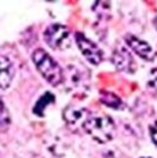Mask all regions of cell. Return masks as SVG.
Returning a JSON list of instances; mask_svg holds the SVG:
<instances>
[{"label":"cell","mask_w":157,"mask_h":158,"mask_svg":"<svg viewBox=\"0 0 157 158\" xmlns=\"http://www.w3.org/2000/svg\"><path fill=\"white\" fill-rule=\"evenodd\" d=\"M32 59L36 69L43 76L47 83H50L51 85H59L62 83L63 73H62L61 66L43 48H37V50L33 51Z\"/></svg>","instance_id":"6da1fadb"},{"label":"cell","mask_w":157,"mask_h":158,"mask_svg":"<svg viewBox=\"0 0 157 158\" xmlns=\"http://www.w3.org/2000/svg\"><path fill=\"white\" fill-rule=\"evenodd\" d=\"M83 129L98 143H108L113 139L116 125L108 115H90L83 124Z\"/></svg>","instance_id":"7a4b0ae2"},{"label":"cell","mask_w":157,"mask_h":158,"mask_svg":"<svg viewBox=\"0 0 157 158\" xmlns=\"http://www.w3.org/2000/svg\"><path fill=\"white\" fill-rule=\"evenodd\" d=\"M44 41L54 50H66L72 44L70 30L62 23H51L43 33Z\"/></svg>","instance_id":"3957f363"},{"label":"cell","mask_w":157,"mask_h":158,"mask_svg":"<svg viewBox=\"0 0 157 158\" xmlns=\"http://www.w3.org/2000/svg\"><path fill=\"white\" fill-rule=\"evenodd\" d=\"M74 40L78 47V50L81 51V54L84 55L87 60H88L91 65H99L104 59V52L99 48L98 44H95L92 40H90L87 36H84L83 33H76L74 35Z\"/></svg>","instance_id":"277c9868"},{"label":"cell","mask_w":157,"mask_h":158,"mask_svg":"<svg viewBox=\"0 0 157 158\" xmlns=\"http://www.w3.org/2000/svg\"><path fill=\"white\" fill-rule=\"evenodd\" d=\"M112 62L116 66L117 70L124 72V73H132L135 72V60L134 56L131 55L128 50L123 45L116 47V50L113 51L112 55Z\"/></svg>","instance_id":"5b68a950"},{"label":"cell","mask_w":157,"mask_h":158,"mask_svg":"<svg viewBox=\"0 0 157 158\" xmlns=\"http://www.w3.org/2000/svg\"><path fill=\"white\" fill-rule=\"evenodd\" d=\"M125 43L132 50V52H135L142 59L149 60V62L156 59V51L152 48V45L149 43H146V41H143L142 39L137 37V36H132V35H127Z\"/></svg>","instance_id":"8992f818"},{"label":"cell","mask_w":157,"mask_h":158,"mask_svg":"<svg viewBox=\"0 0 157 158\" xmlns=\"http://www.w3.org/2000/svg\"><path fill=\"white\" fill-rule=\"evenodd\" d=\"M15 68L10 58L0 55V89H7L13 83Z\"/></svg>","instance_id":"52a82bcc"},{"label":"cell","mask_w":157,"mask_h":158,"mask_svg":"<svg viewBox=\"0 0 157 158\" xmlns=\"http://www.w3.org/2000/svg\"><path fill=\"white\" fill-rule=\"evenodd\" d=\"M102 103H105L106 106L114 107V109L123 107V102L119 99V96L113 95V94H105V95L102 96Z\"/></svg>","instance_id":"ba28073f"},{"label":"cell","mask_w":157,"mask_h":158,"mask_svg":"<svg viewBox=\"0 0 157 158\" xmlns=\"http://www.w3.org/2000/svg\"><path fill=\"white\" fill-rule=\"evenodd\" d=\"M8 124H10V114L3 101L0 99V129H4L6 127H8Z\"/></svg>","instance_id":"9c48e42d"},{"label":"cell","mask_w":157,"mask_h":158,"mask_svg":"<svg viewBox=\"0 0 157 158\" xmlns=\"http://www.w3.org/2000/svg\"><path fill=\"white\" fill-rule=\"evenodd\" d=\"M150 136H152L153 143H155L157 147V121L152 125V128H150Z\"/></svg>","instance_id":"30bf717a"},{"label":"cell","mask_w":157,"mask_h":158,"mask_svg":"<svg viewBox=\"0 0 157 158\" xmlns=\"http://www.w3.org/2000/svg\"><path fill=\"white\" fill-rule=\"evenodd\" d=\"M150 84H152L155 88H157V70H153L152 73V80H150Z\"/></svg>","instance_id":"8fae6325"},{"label":"cell","mask_w":157,"mask_h":158,"mask_svg":"<svg viewBox=\"0 0 157 158\" xmlns=\"http://www.w3.org/2000/svg\"><path fill=\"white\" fill-rule=\"evenodd\" d=\"M155 26H156V29H157V18H155Z\"/></svg>","instance_id":"7c38bea8"},{"label":"cell","mask_w":157,"mask_h":158,"mask_svg":"<svg viewBox=\"0 0 157 158\" xmlns=\"http://www.w3.org/2000/svg\"><path fill=\"white\" fill-rule=\"evenodd\" d=\"M142 158H150V157H142Z\"/></svg>","instance_id":"4fadbf2b"}]
</instances>
